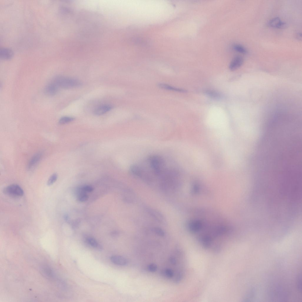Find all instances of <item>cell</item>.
I'll list each match as a JSON object with an SVG mask.
<instances>
[{"instance_id":"cell-19","label":"cell","mask_w":302,"mask_h":302,"mask_svg":"<svg viewBox=\"0 0 302 302\" xmlns=\"http://www.w3.org/2000/svg\"><path fill=\"white\" fill-rule=\"evenodd\" d=\"M58 178V175L56 173L53 174L49 179L47 182V184L49 186H50L53 185L57 180Z\"/></svg>"},{"instance_id":"cell-18","label":"cell","mask_w":302,"mask_h":302,"mask_svg":"<svg viewBox=\"0 0 302 302\" xmlns=\"http://www.w3.org/2000/svg\"><path fill=\"white\" fill-rule=\"evenodd\" d=\"M89 197L86 192L82 191L80 193L78 197V199L81 202H85L88 199Z\"/></svg>"},{"instance_id":"cell-4","label":"cell","mask_w":302,"mask_h":302,"mask_svg":"<svg viewBox=\"0 0 302 302\" xmlns=\"http://www.w3.org/2000/svg\"><path fill=\"white\" fill-rule=\"evenodd\" d=\"M269 27L275 29H283L286 26L285 22L282 21L279 17L274 18L270 20L268 23Z\"/></svg>"},{"instance_id":"cell-24","label":"cell","mask_w":302,"mask_h":302,"mask_svg":"<svg viewBox=\"0 0 302 302\" xmlns=\"http://www.w3.org/2000/svg\"><path fill=\"white\" fill-rule=\"evenodd\" d=\"M149 212L156 219V218L158 220V221H160L159 218H160H160H161L162 217L158 216V215L160 214V213L156 212V211H154L153 210H149Z\"/></svg>"},{"instance_id":"cell-16","label":"cell","mask_w":302,"mask_h":302,"mask_svg":"<svg viewBox=\"0 0 302 302\" xmlns=\"http://www.w3.org/2000/svg\"><path fill=\"white\" fill-rule=\"evenodd\" d=\"M234 49L237 52L243 54H246L247 50L243 45L240 44H236L234 46Z\"/></svg>"},{"instance_id":"cell-17","label":"cell","mask_w":302,"mask_h":302,"mask_svg":"<svg viewBox=\"0 0 302 302\" xmlns=\"http://www.w3.org/2000/svg\"><path fill=\"white\" fill-rule=\"evenodd\" d=\"M153 230L154 233L158 236L160 237H164L165 234L164 231L161 228L158 227H155L153 228Z\"/></svg>"},{"instance_id":"cell-25","label":"cell","mask_w":302,"mask_h":302,"mask_svg":"<svg viewBox=\"0 0 302 302\" xmlns=\"http://www.w3.org/2000/svg\"><path fill=\"white\" fill-rule=\"evenodd\" d=\"M169 261L170 263L173 265H175L177 264V261L176 259L173 257H171L170 258Z\"/></svg>"},{"instance_id":"cell-12","label":"cell","mask_w":302,"mask_h":302,"mask_svg":"<svg viewBox=\"0 0 302 302\" xmlns=\"http://www.w3.org/2000/svg\"><path fill=\"white\" fill-rule=\"evenodd\" d=\"M87 243L90 246L99 250H101L102 247L98 243L97 241L92 237H88L86 239Z\"/></svg>"},{"instance_id":"cell-9","label":"cell","mask_w":302,"mask_h":302,"mask_svg":"<svg viewBox=\"0 0 302 302\" xmlns=\"http://www.w3.org/2000/svg\"><path fill=\"white\" fill-rule=\"evenodd\" d=\"M13 55L12 51L9 49L2 48L0 50V57L3 60L11 59Z\"/></svg>"},{"instance_id":"cell-26","label":"cell","mask_w":302,"mask_h":302,"mask_svg":"<svg viewBox=\"0 0 302 302\" xmlns=\"http://www.w3.org/2000/svg\"><path fill=\"white\" fill-rule=\"evenodd\" d=\"M296 38L299 39V40H301V34L300 33H297L296 36Z\"/></svg>"},{"instance_id":"cell-5","label":"cell","mask_w":302,"mask_h":302,"mask_svg":"<svg viewBox=\"0 0 302 302\" xmlns=\"http://www.w3.org/2000/svg\"><path fill=\"white\" fill-rule=\"evenodd\" d=\"M59 87L54 82L46 86L44 89L45 93L48 96L55 95L58 92Z\"/></svg>"},{"instance_id":"cell-14","label":"cell","mask_w":302,"mask_h":302,"mask_svg":"<svg viewBox=\"0 0 302 302\" xmlns=\"http://www.w3.org/2000/svg\"><path fill=\"white\" fill-rule=\"evenodd\" d=\"M42 272L45 276L50 278H53L55 276V274L52 270L50 268L45 267L42 269Z\"/></svg>"},{"instance_id":"cell-15","label":"cell","mask_w":302,"mask_h":302,"mask_svg":"<svg viewBox=\"0 0 302 302\" xmlns=\"http://www.w3.org/2000/svg\"><path fill=\"white\" fill-rule=\"evenodd\" d=\"M75 119L73 117L68 116H64L61 118L59 121V123L60 125L65 124L73 121Z\"/></svg>"},{"instance_id":"cell-23","label":"cell","mask_w":302,"mask_h":302,"mask_svg":"<svg viewBox=\"0 0 302 302\" xmlns=\"http://www.w3.org/2000/svg\"><path fill=\"white\" fill-rule=\"evenodd\" d=\"M157 266L156 265L154 264H151L148 265L147 267L148 270L151 272H155L157 269Z\"/></svg>"},{"instance_id":"cell-20","label":"cell","mask_w":302,"mask_h":302,"mask_svg":"<svg viewBox=\"0 0 302 302\" xmlns=\"http://www.w3.org/2000/svg\"><path fill=\"white\" fill-rule=\"evenodd\" d=\"M301 281V275L299 274L297 278L296 286L298 291L300 292H301L302 291Z\"/></svg>"},{"instance_id":"cell-8","label":"cell","mask_w":302,"mask_h":302,"mask_svg":"<svg viewBox=\"0 0 302 302\" xmlns=\"http://www.w3.org/2000/svg\"><path fill=\"white\" fill-rule=\"evenodd\" d=\"M42 156V153L41 152L38 153L34 155L29 162L28 169L31 170L35 167L41 160Z\"/></svg>"},{"instance_id":"cell-11","label":"cell","mask_w":302,"mask_h":302,"mask_svg":"<svg viewBox=\"0 0 302 302\" xmlns=\"http://www.w3.org/2000/svg\"><path fill=\"white\" fill-rule=\"evenodd\" d=\"M204 93L206 96L214 99H219L222 97L220 93L214 90H207L205 91Z\"/></svg>"},{"instance_id":"cell-1","label":"cell","mask_w":302,"mask_h":302,"mask_svg":"<svg viewBox=\"0 0 302 302\" xmlns=\"http://www.w3.org/2000/svg\"><path fill=\"white\" fill-rule=\"evenodd\" d=\"M59 87L69 89L79 87L82 85L79 80L73 78L62 76L56 77L53 82Z\"/></svg>"},{"instance_id":"cell-10","label":"cell","mask_w":302,"mask_h":302,"mask_svg":"<svg viewBox=\"0 0 302 302\" xmlns=\"http://www.w3.org/2000/svg\"><path fill=\"white\" fill-rule=\"evenodd\" d=\"M158 86L160 88L170 91L183 93L187 91L186 90L184 89L174 87L164 83H158Z\"/></svg>"},{"instance_id":"cell-21","label":"cell","mask_w":302,"mask_h":302,"mask_svg":"<svg viewBox=\"0 0 302 302\" xmlns=\"http://www.w3.org/2000/svg\"><path fill=\"white\" fill-rule=\"evenodd\" d=\"M165 274L167 277L170 278L173 277L174 275L173 271L169 269H167L165 270Z\"/></svg>"},{"instance_id":"cell-7","label":"cell","mask_w":302,"mask_h":302,"mask_svg":"<svg viewBox=\"0 0 302 302\" xmlns=\"http://www.w3.org/2000/svg\"><path fill=\"white\" fill-rule=\"evenodd\" d=\"M112 107V106L110 105H101L94 110V114L96 115H102L111 110Z\"/></svg>"},{"instance_id":"cell-13","label":"cell","mask_w":302,"mask_h":302,"mask_svg":"<svg viewBox=\"0 0 302 302\" xmlns=\"http://www.w3.org/2000/svg\"><path fill=\"white\" fill-rule=\"evenodd\" d=\"M202 224L201 222L198 221H194L191 222L189 225L190 229L193 232H196L201 228Z\"/></svg>"},{"instance_id":"cell-2","label":"cell","mask_w":302,"mask_h":302,"mask_svg":"<svg viewBox=\"0 0 302 302\" xmlns=\"http://www.w3.org/2000/svg\"><path fill=\"white\" fill-rule=\"evenodd\" d=\"M3 192L6 195L15 197H22L24 194V191L20 186L15 184L5 188L3 190Z\"/></svg>"},{"instance_id":"cell-22","label":"cell","mask_w":302,"mask_h":302,"mask_svg":"<svg viewBox=\"0 0 302 302\" xmlns=\"http://www.w3.org/2000/svg\"><path fill=\"white\" fill-rule=\"evenodd\" d=\"M93 190V188L89 185H86L84 186L81 188V191L86 192H91Z\"/></svg>"},{"instance_id":"cell-6","label":"cell","mask_w":302,"mask_h":302,"mask_svg":"<svg viewBox=\"0 0 302 302\" xmlns=\"http://www.w3.org/2000/svg\"><path fill=\"white\" fill-rule=\"evenodd\" d=\"M111 262L116 265L120 266H126L127 265L128 261L125 257L119 255H114L110 258Z\"/></svg>"},{"instance_id":"cell-3","label":"cell","mask_w":302,"mask_h":302,"mask_svg":"<svg viewBox=\"0 0 302 302\" xmlns=\"http://www.w3.org/2000/svg\"><path fill=\"white\" fill-rule=\"evenodd\" d=\"M244 62L243 58L241 56H237L231 61L229 66L230 70L234 71L240 67Z\"/></svg>"}]
</instances>
